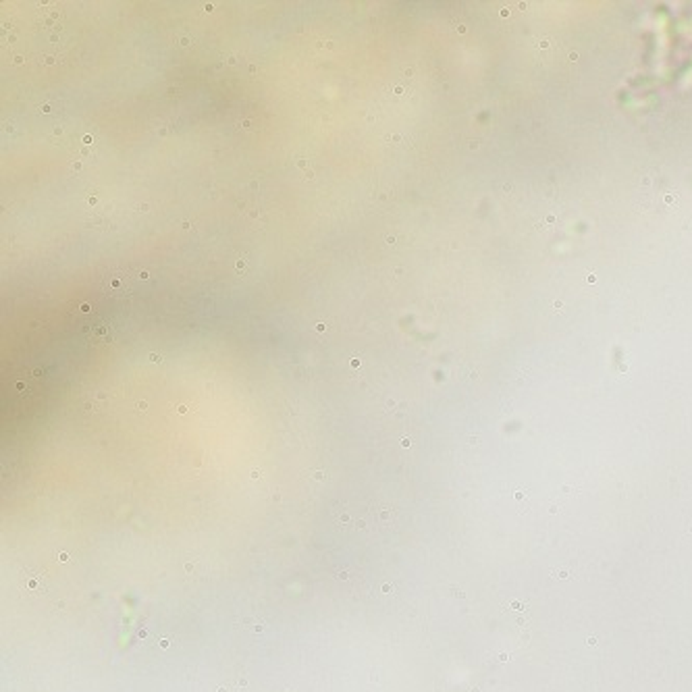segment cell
Returning <instances> with one entry per match:
<instances>
[{"instance_id": "cell-1", "label": "cell", "mask_w": 692, "mask_h": 692, "mask_svg": "<svg viewBox=\"0 0 692 692\" xmlns=\"http://www.w3.org/2000/svg\"><path fill=\"white\" fill-rule=\"evenodd\" d=\"M102 289H104L107 295L116 297V299L129 297L135 291L133 271L131 269H123V266H116V269L107 271L104 277H102Z\"/></svg>"}, {"instance_id": "cell-2", "label": "cell", "mask_w": 692, "mask_h": 692, "mask_svg": "<svg viewBox=\"0 0 692 692\" xmlns=\"http://www.w3.org/2000/svg\"><path fill=\"white\" fill-rule=\"evenodd\" d=\"M245 264H247V258H239V260H237V271H243Z\"/></svg>"}, {"instance_id": "cell-3", "label": "cell", "mask_w": 692, "mask_h": 692, "mask_svg": "<svg viewBox=\"0 0 692 692\" xmlns=\"http://www.w3.org/2000/svg\"><path fill=\"white\" fill-rule=\"evenodd\" d=\"M137 277H140L142 281H148V279H150V273H148V271H140Z\"/></svg>"}, {"instance_id": "cell-4", "label": "cell", "mask_w": 692, "mask_h": 692, "mask_svg": "<svg viewBox=\"0 0 692 692\" xmlns=\"http://www.w3.org/2000/svg\"><path fill=\"white\" fill-rule=\"evenodd\" d=\"M316 331H320V333L327 331V325H325V323H318V325H316Z\"/></svg>"}, {"instance_id": "cell-5", "label": "cell", "mask_w": 692, "mask_h": 692, "mask_svg": "<svg viewBox=\"0 0 692 692\" xmlns=\"http://www.w3.org/2000/svg\"><path fill=\"white\" fill-rule=\"evenodd\" d=\"M150 360H152V362H161L163 358H161V355H156V353H150Z\"/></svg>"}, {"instance_id": "cell-6", "label": "cell", "mask_w": 692, "mask_h": 692, "mask_svg": "<svg viewBox=\"0 0 692 692\" xmlns=\"http://www.w3.org/2000/svg\"><path fill=\"white\" fill-rule=\"evenodd\" d=\"M314 478H316V480H323V478H325V472H314Z\"/></svg>"}, {"instance_id": "cell-7", "label": "cell", "mask_w": 692, "mask_h": 692, "mask_svg": "<svg viewBox=\"0 0 692 692\" xmlns=\"http://www.w3.org/2000/svg\"><path fill=\"white\" fill-rule=\"evenodd\" d=\"M58 562H69V555H67V553H60V555H58Z\"/></svg>"}, {"instance_id": "cell-8", "label": "cell", "mask_w": 692, "mask_h": 692, "mask_svg": "<svg viewBox=\"0 0 692 692\" xmlns=\"http://www.w3.org/2000/svg\"><path fill=\"white\" fill-rule=\"evenodd\" d=\"M71 169H73V171H79V169H81V163H73Z\"/></svg>"}, {"instance_id": "cell-9", "label": "cell", "mask_w": 692, "mask_h": 692, "mask_svg": "<svg viewBox=\"0 0 692 692\" xmlns=\"http://www.w3.org/2000/svg\"><path fill=\"white\" fill-rule=\"evenodd\" d=\"M96 202H98V200H96V198H94V196H90V198H88V204H90V206H94V204H96Z\"/></svg>"}, {"instance_id": "cell-10", "label": "cell", "mask_w": 692, "mask_h": 692, "mask_svg": "<svg viewBox=\"0 0 692 692\" xmlns=\"http://www.w3.org/2000/svg\"><path fill=\"white\" fill-rule=\"evenodd\" d=\"M260 474H262V470H254L252 472V478H260Z\"/></svg>"}, {"instance_id": "cell-11", "label": "cell", "mask_w": 692, "mask_h": 692, "mask_svg": "<svg viewBox=\"0 0 692 692\" xmlns=\"http://www.w3.org/2000/svg\"><path fill=\"white\" fill-rule=\"evenodd\" d=\"M161 646H163V649H169V640H167V638H163V640H161Z\"/></svg>"}, {"instance_id": "cell-12", "label": "cell", "mask_w": 692, "mask_h": 692, "mask_svg": "<svg viewBox=\"0 0 692 692\" xmlns=\"http://www.w3.org/2000/svg\"><path fill=\"white\" fill-rule=\"evenodd\" d=\"M351 366H353V368H358V366H360V360H358V358H353V360H351Z\"/></svg>"}, {"instance_id": "cell-13", "label": "cell", "mask_w": 692, "mask_h": 692, "mask_svg": "<svg viewBox=\"0 0 692 692\" xmlns=\"http://www.w3.org/2000/svg\"><path fill=\"white\" fill-rule=\"evenodd\" d=\"M177 409H179V414H185L187 412V405H179Z\"/></svg>"}, {"instance_id": "cell-14", "label": "cell", "mask_w": 692, "mask_h": 692, "mask_svg": "<svg viewBox=\"0 0 692 692\" xmlns=\"http://www.w3.org/2000/svg\"><path fill=\"white\" fill-rule=\"evenodd\" d=\"M239 125H241L243 129H250V121H243V123H239Z\"/></svg>"}, {"instance_id": "cell-15", "label": "cell", "mask_w": 692, "mask_h": 692, "mask_svg": "<svg viewBox=\"0 0 692 692\" xmlns=\"http://www.w3.org/2000/svg\"><path fill=\"white\" fill-rule=\"evenodd\" d=\"M306 165H308L306 161H299V163H297V167H299V169H306Z\"/></svg>"}, {"instance_id": "cell-16", "label": "cell", "mask_w": 692, "mask_h": 692, "mask_svg": "<svg viewBox=\"0 0 692 692\" xmlns=\"http://www.w3.org/2000/svg\"><path fill=\"white\" fill-rule=\"evenodd\" d=\"M148 208H150L148 204H142V206H140V210H142V212H148Z\"/></svg>"}, {"instance_id": "cell-17", "label": "cell", "mask_w": 692, "mask_h": 692, "mask_svg": "<svg viewBox=\"0 0 692 692\" xmlns=\"http://www.w3.org/2000/svg\"><path fill=\"white\" fill-rule=\"evenodd\" d=\"M402 445H404V447H409V445H412V441H409V439H404V441H402Z\"/></svg>"}, {"instance_id": "cell-18", "label": "cell", "mask_w": 692, "mask_h": 692, "mask_svg": "<svg viewBox=\"0 0 692 692\" xmlns=\"http://www.w3.org/2000/svg\"><path fill=\"white\" fill-rule=\"evenodd\" d=\"M137 407H140V409H146V407H148V404H146V402H140V404H137Z\"/></svg>"}, {"instance_id": "cell-19", "label": "cell", "mask_w": 692, "mask_h": 692, "mask_svg": "<svg viewBox=\"0 0 692 692\" xmlns=\"http://www.w3.org/2000/svg\"><path fill=\"white\" fill-rule=\"evenodd\" d=\"M55 62V57H46V65H53Z\"/></svg>"}]
</instances>
